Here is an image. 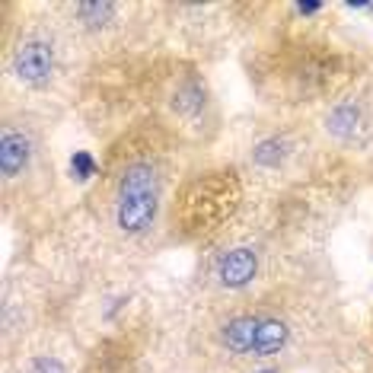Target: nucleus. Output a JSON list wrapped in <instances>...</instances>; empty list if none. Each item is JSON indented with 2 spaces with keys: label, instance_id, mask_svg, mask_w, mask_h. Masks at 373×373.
Returning <instances> with one entry per match:
<instances>
[{
  "label": "nucleus",
  "instance_id": "obj_1",
  "mask_svg": "<svg viewBox=\"0 0 373 373\" xmlns=\"http://www.w3.org/2000/svg\"><path fill=\"white\" fill-rule=\"evenodd\" d=\"M153 214H157V175L147 163L128 166L118 189V227L124 233H141L153 224Z\"/></svg>",
  "mask_w": 373,
  "mask_h": 373
},
{
  "label": "nucleus",
  "instance_id": "obj_2",
  "mask_svg": "<svg viewBox=\"0 0 373 373\" xmlns=\"http://www.w3.org/2000/svg\"><path fill=\"white\" fill-rule=\"evenodd\" d=\"M220 341L233 354L271 357L287 345V325L281 319H252V316H236L220 329Z\"/></svg>",
  "mask_w": 373,
  "mask_h": 373
},
{
  "label": "nucleus",
  "instance_id": "obj_3",
  "mask_svg": "<svg viewBox=\"0 0 373 373\" xmlns=\"http://www.w3.org/2000/svg\"><path fill=\"white\" fill-rule=\"evenodd\" d=\"M17 74L23 77L26 83H32V86H41V83H48L51 70H55V55L45 41H26L17 48Z\"/></svg>",
  "mask_w": 373,
  "mask_h": 373
},
{
  "label": "nucleus",
  "instance_id": "obj_4",
  "mask_svg": "<svg viewBox=\"0 0 373 373\" xmlns=\"http://www.w3.org/2000/svg\"><path fill=\"white\" fill-rule=\"evenodd\" d=\"M256 268H258V258L252 249H233V252L217 258L214 274L217 281L227 284V287H242V284H249L256 278Z\"/></svg>",
  "mask_w": 373,
  "mask_h": 373
},
{
  "label": "nucleus",
  "instance_id": "obj_5",
  "mask_svg": "<svg viewBox=\"0 0 373 373\" xmlns=\"http://www.w3.org/2000/svg\"><path fill=\"white\" fill-rule=\"evenodd\" d=\"M29 157H32L29 137L19 131H3V137H0V169H3V175L7 179L19 175L29 163Z\"/></svg>",
  "mask_w": 373,
  "mask_h": 373
},
{
  "label": "nucleus",
  "instance_id": "obj_6",
  "mask_svg": "<svg viewBox=\"0 0 373 373\" xmlns=\"http://www.w3.org/2000/svg\"><path fill=\"white\" fill-rule=\"evenodd\" d=\"M329 128L335 134H341V137L354 134V128H357V106H354V102H345V106L335 108L332 118H329Z\"/></svg>",
  "mask_w": 373,
  "mask_h": 373
},
{
  "label": "nucleus",
  "instance_id": "obj_7",
  "mask_svg": "<svg viewBox=\"0 0 373 373\" xmlns=\"http://www.w3.org/2000/svg\"><path fill=\"white\" fill-rule=\"evenodd\" d=\"M77 13H80V17L86 19L90 26H102L108 17H112V13H115V7H112V3H80Z\"/></svg>",
  "mask_w": 373,
  "mask_h": 373
},
{
  "label": "nucleus",
  "instance_id": "obj_8",
  "mask_svg": "<svg viewBox=\"0 0 373 373\" xmlns=\"http://www.w3.org/2000/svg\"><path fill=\"white\" fill-rule=\"evenodd\" d=\"M284 141H265V144H258V150H256V160L262 166H278L284 160Z\"/></svg>",
  "mask_w": 373,
  "mask_h": 373
},
{
  "label": "nucleus",
  "instance_id": "obj_9",
  "mask_svg": "<svg viewBox=\"0 0 373 373\" xmlns=\"http://www.w3.org/2000/svg\"><path fill=\"white\" fill-rule=\"evenodd\" d=\"M70 173H74L80 182H86L90 175H96V160H93L86 150H77L74 157H70Z\"/></svg>",
  "mask_w": 373,
  "mask_h": 373
},
{
  "label": "nucleus",
  "instance_id": "obj_10",
  "mask_svg": "<svg viewBox=\"0 0 373 373\" xmlns=\"http://www.w3.org/2000/svg\"><path fill=\"white\" fill-rule=\"evenodd\" d=\"M29 373H64V364H61L58 357H39Z\"/></svg>",
  "mask_w": 373,
  "mask_h": 373
},
{
  "label": "nucleus",
  "instance_id": "obj_11",
  "mask_svg": "<svg viewBox=\"0 0 373 373\" xmlns=\"http://www.w3.org/2000/svg\"><path fill=\"white\" fill-rule=\"evenodd\" d=\"M319 7H323V3H316V0H300V3H297L300 13H316Z\"/></svg>",
  "mask_w": 373,
  "mask_h": 373
},
{
  "label": "nucleus",
  "instance_id": "obj_12",
  "mask_svg": "<svg viewBox=\"0 0 373 373\" xmlns=\"http://www.w3.org/2000/svg\"><path fill=\"white\" fill-rule=\"evenodd\" d=\"M265 373H274V370H265Z\"/></svg>",
  "mask_w": 373,
  "mask_h": 373
}]
</instances>
